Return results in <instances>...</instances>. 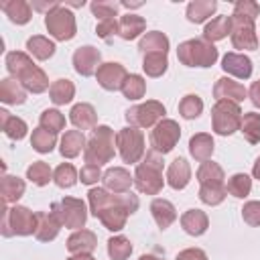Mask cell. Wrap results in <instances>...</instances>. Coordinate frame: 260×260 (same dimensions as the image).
Instances as JSON below:
<instances>
[{
    "label": "cell",
    "instance_id": "50",
    "mask_svg": "<svg viewBox=\"0 0 260 260\" xmlns=\"http://www.w3.org/2000/svg\"><path fill=\"white\" fill-rule=\"evenodd\" d=\"M242 219L248 225L258 228L260 225V201H246L242 207Z\"/></svg>",
    "mask_w": 260,
    "mask_h": 260
},
{
    "label": "cell",
    "instance_id": "12",
    "mask_svg": "<svg viewBox=\"0 0 260 260\" xmlns=\"http://www.w3.org/2000/svg\"><path fill=\"white\" fill-rule=\"evenodd\" d=\"M45 26L55 41H71L77 32L75 14L63 4L51 10L49 14H45Z\"/></svg>",
    "mask_w": 260,
    "mask_h": 260
},
{
    "label": "cell",
    "instance_id": "52",
    "mask_svg": "<svg viewBox=\"0 0 260 260\" xmlns=\"http://www.w3.org/2000/svg\"><path fill=\"white\" fill-rule=\"evenodd\" d=\"M104 177V173H102V169L98 167V165H83L81 167V171H79V181L83 183V185H93V183H98L100 179Z\"/></svg>",
    "mask_w": 260,
    "mask_h": 260
},
{
    "label": "cell",
    "instance_id": "45",
    "mask_svg": "<svg viewBox=\"0 0 260 260\" xmlns=\"http://www.w3.org/2000/svg\"><path fill=\"white\" fill-rule=\"evenodd\" d=\"M132 254V242L126 236H112L108 240V256L112 260H128Z\"/></svg>",
    "mask_w": 260,
    "mask_h": 260
},
{
    "label": "cell",
    "instance_id": "59",
    "mask_svg": "<svg viewBox=\"0 0 260 260\" xmlns=\"http://www.w3.org/2000/svg\"><path fill=\"white\" fill-rule=\"evenodd\" d=\"M138 260H165L162 256H156V254H142Z\"/></svg>",
    "mask_w": 260,
    "mask_h": 260
},
{
    "label": "cell",
    "instance_id": "10",
    "mask_svg": "<svg viewBox=\"0 0 260 260\" xmlns=\"http://www.w3.org/2000/svg\"><path fill=\"white\" fill-rule=\"evenodd\" d=\"M167 108L156 100H146L144 104H136L126 110L124 118L134 128H154L160 120H165Z\"/></svg>",
    "mask_w": 260,
    "mask_h": 260
},
{
    "label": "cell",
    "instance_id": "32",
    "mask_svg": "<svg viewBox=\"0 0 260 260\" xmlns=\"http://www.w3.org/2000/svg\"><path fill=\"white\" fill-rule=\"evenodd\" d=\"M217 10V2L215 0H193L187 4V20L189 22H205L207 18H211Z\"/></svg>",
    "mask_w": 260,
    "mask_h": 260
},
{
    "label": "cell",
    "instance_id": "51",
    "mask_svg": "<svg viewBox=\"0 0 260 260\" xmlns=\"http://www.w3.org/2000/svg\"><path fill=\"white\" fill-rule=\"evenodd\" d=\"M95 35L104 41H110V37L118 35V20L116 18H106V20H98L95 24Z\"/></svg>",
    "mask_w": 260,
    "mask_h": 260
},
{
    "label": "cell",
    "instance_id": "56",
    "mask_svg": "<svg viewBox=\"0 0 260 260\" xmlns=\"http://www.w3.org/2000/svg\"><path fill=\"white\" fill-rule=\"evenodd\" d=\"M248 98H250V102H252L256 108H260V79L254 81V83L250 85V89H248Z\"/></svg>",
    "mask_w": 260,
    "mask_h": 260
},
{
    "label": "cell",
    "instance_id": "6",
    "mask_svg": "<svg viewBox=\"0 0 260 260\" xmlns=\"http://www.w3.org/2000/svg\"><path fill=\"white\" fill-rule=\"evenodd\" d=\"M2 236H32L37 230V213L24 205H12L2 209Z\"/></svg>",
    "mask_w": 260,
    "mask_h": 260
},
{
    "label": "cell",
    "instance_id": "19",
    "mask_svg": "<svg viewBox=\"0 0 260 260\" xmlns=\"http://www.w3.org/2000/svg\"><path fill=\"white\" fill-rule=\"evenodd\" d=\"M61 221L53 211H37V230H35V238L39 242H53L59 236L61 230Z\"/></svg>",
    "mask_w": 260,
    "mask_h": 260
},
{
    "label": "cell",
    "instance_id": "20",
    "mask_svg": "<svg viewBox=\"0 0 260 260\" xmlns=\"http://www.w3.org/2000/svg\"><path fill=\"white\" fill-rule=\"evenodd\" d=\"M69 120L71 124L75 126V130H93L98 126V114H95V108L91 104H75L69 112Z\"/></svg>",
    "mask_w": 260,
    "mask_h": 260
},
{
    "label": "cell",
    "instance_id": "17",
    "mask_svg": "<svg viewBox=\"0 0 260 260\" xmlns=\"http://www.w3.org/2000/svg\"><path fill=\"white\" fill-rule=\"evenodd\" d=\"M102 181L104 189H108L110 193H128L134 185V175H130V171L124 167H112L104 173Z\"/></svg>",
    "mask_w": 260,
    "mask_h": 260
},
{
    "label": "cell",
    "instance_id": "16",
    "mask_svg": "<svg viewBox=\"0 0 260 260\" xmlns=\"http://www.w3.org/2000/svg\"><path fill=\"white\" fill-rule=\"evenodd\" d=\"M213 98L217 102L219 100H228V102L240 104V102H244L248 98V89L240 81H236L232 77H219L215 81V85H213Z\"/></svg>",
    "mask_w": 260,
    "mask_h": 260
},
{
    "label": "cell",
    "instance_id": "9",
    "mask_svg": "<svg viewBox=\"0 0 260 260\" xmlns=\"http://www.w3.org/2000/svg\"><path fill=\"white\" fill-rule=\"evenodd\" d=\"M256 18L240 14V12H232V45L234 49H242V51H256L258 49V35H256Z\"/></svg>",
    "mask_w": 260,
    "mask_h": 260
},
{
    "label": "cell",
    "instance_id": "41",
    "mask_svg": "<svg viewBox=\"0 0 260 260\" xmlns=\"http://www.w3.org/2000/svg\"><path fill=\"white\" fill-rule=\"evenodd\" d=\"M26 179H28L32 185H37V187H45V185H49V181L53 179V171H51V167H49L45 160H35V162L28 165V169H26Z\"/></svg>",
    "mask_w": 260,
    "mask_h": 260
},
{
    "label": "cell",
    "instance_id": "31",
    "mask_svg": "<svg viewBox=\"0 0 260 260\" xmlns=\"http://www.w3.org/2000/svg\"><path fill=\"white\" fill-rule=\"evenodd\" d=\"M0 126L10 140H22L28 132L26 122L18 116H12L8 110H0Z\"/></svg>",
    "mask_w": 260,
    "mask_h": 260
},
{
    "label": "cell",
    "instance_id": "47",
    "mask_svg": "<svg viewBox=\"0 0 260 260\" xmlns=\"http://www.w3.org/2000/svg\"><path fill=\"white\" fill-rule=\"evenodd\" d=\"M39 126L49 130V132H53V134H59L61 130H65V116L57 108L43 110V114L39 118Z\"/></svg>",
    "mask_w": 260,
    "mask_h": 260
},
{
    "label": "cell",
    "instance_id": "48",
    "mask_svg": "<svg viewBox=\"0 0 260 260\" xmlns=\"http://www.w3.org/2000/svg\"><path fill=\"white\" fill-rule=\"evenodd\" d=\"M228 195L225 185H201L199 187V199L205 205H219Z\"/></svg>",
    "mask_w": 260,
    "mask_h": 260
},
{
    "label": "cell",
    "instance_id": "5",
    "mask_svg": "<svg viewBox=\"0 0 260 260\" xmlns=\"http://www.w3.org/2000/svg\"><path fill=\"white\" fill-rule=\"evenodd\" d=\"M217 57H219L217 47L205 39L183 41L177 49V59L185 67H211L215 65Z\"/></svg>",
    "mask_w": 260,
    "mask_h": 260
},
{
    "label": "cell",
    "instance_id": "3",
    "mask_svg": "<svg viewBox=\"0 0 260 260\" xmlns=\"http://www.w3.org/2000/svg\"><path fill=\"white\" fill-rule=\"evenodd\" d=\"M134 185L144 195H158L162 191V154L154 152L152 148L144 154V158L136 165Z\"/></svg>",
    "mask_w": 260,
    "mask_h": 260
},
{
    "label": "cell",
    "instance_id": "2",
    "mask_svg": "<svg viewBox=\"0 0 260 260\" xmlns=\"http://www.w3.org/2000/svg\"><path fill=\"white\" fill-rule=\"evenodd\" d=\"M4 63H6V69H8L10 77H14L16 81H20L26 91H30V93H43V91H47L51 87L47 73L30 59L28 53L10 51V53H6Z\"/></svg>",
    "mask_w": 260,
    "mask_h": 260
},
{
    "label": "cell",
    "instance_id": "30",
    "mask_svg": "<svg viewBox=\"0 0 260 260\" xmlns=\"http://www.w3.org/2000/svg\"><path fill=\"white\" fill-rule=\"evenodd\" d=\"M169 37L160 30H148L140 37L138 41V51L142 55H148V53H169Z\"/></svg>",
    "mask_w": 260,
    "mask_h": 260
},
{
    "label": "cell",
    "instance_id": "4",
    "mask_svg": "<svg viewBox=\"0 0 260 260\" xmlns=\"http://www.w3.org/2000/svg\"><path fill=\"white\" fill-rule=\"evenodd\" d=\"M116 156V134L110 126L100 124L91 130V136L85 144L83 158L87 165H106Z\"/></svg>",
    "mask_w": 260,
    "mask_h": 260
},
{
    "label": "cell",
    "instance_id": "46",
    "mask_svg": "<svg viewBox=\"0 0 260 260\" xmlns=\"http://www.w3.org/2000/svg\"><path fill=\"white\" fill-rule=\"evenodd\" d=\"M203 112V100L197 93H187L185 98H181L179 102V114L185 120H195L199 118Z\"/></svg>",
    "mask_w": 260,
    "mask_h": 260
},
{
    "label": "cell",
    "instance_id": "14",
    "mask_svg": "<svg viewBox=\"0 0 260 260\" xmlns=\"http://www.w3.org/2000/svg\"><path fill=\"white\" fill-rule=\"evenodd\" d=\"M71 61H73V69L81 77H91V75L98 73V69L102 65V53L93 45H83V47L75 49Z\"/></svg>",
    "mask_w": 260,
    "mask_h": 260
},
{
    "label": "cell",
    "instance_id": "58",
    "mask_svg": "<svg viewBox=\"0 0 260 260\" xmlns=\"http://www.w3.org/2000/svg\"><path fill=\"white\" fill-rule=\"evenodd\" d=\"M252 175H254V179L260 181V156L256 158V162H254V167H252Z\"/></svg>",
    "mask_w": 260,
    "mask_h": 260
},
{
    "label": "cell",
    "instance_id": "54",
    "mask_svg": "<svg viewBox=\"0 0 260 260\" xmlns=\"http://www.w3.org/2000/svg\"><path fill=\"white\" fill-rule=\"evenodd\" d=\"M175 260H207V254L201 248H185L177 254Z\"/></svg>",
    "mask_w": 260,
    "mask_h": 260
},
{
    "label": "cell",
    "instance_id": "26",
    "mask_svg": "<svg viewBox=\"0 0 260 260\" xmlns=\"http://www.w3.org/2000/svg\"><path fill=\"white\" fill-rule=\"evenodd\" d=\"M85 144H87V140L81 130H65V134L59 142V152L65 158H75L81 154V150H85Z\"/></svg>",
    "mask_w": 260,
    "mask_h": 260
},
{
    "label": "cell",
    "instance_id": "40",
    "mask_svg": "<svg viewBox=\"0 0 260 260\" xmlns=\"http://www.w3.org/2000/svg\"><path fill=\"white\" fill-rule=\"evenodd\" d=\"M55 144H57V134H53V132H49V130H45L41 126L32 130V134H30V146L37 152L47 154V152H51L55 148Z\"/></svg>",
    "mask_w": 260,
    "mask_h": 260
},
{
    "label": "cell",
    "instance_id": "34",
    "mask_svg": "<svg viewBox=\"0 0 260 260\" xmlns=\"http://www.w3.org/2000/svg\"><path fill=\"white\" fill-rule=\"evenodd\" d=\"M24 181L20 177H14V175H4L2 177V183H0V193H2V201L8 205V203H14L24 195Z\"/></svg>",
    "mask_w": 260,
    "mask_h": 260
},
{
    "label": "cell",
    "instance_id": "55",
    "mask_svg": "<svg viewBox=\"0 0 260 260\" xmlns=\"http://www.w3.org/2000/svg\"><path fill=\"white\" fill-rule=\"evenodd\" d=\"M57 6H61V2H57V0H53V2H39V0H32V8H35V10H41V12H45V14H49V12L55 10Z\"/></svg>",
    "mask_w": 260,
    "mask_h": 260
},
{
    "label": "cell",
    "instance_id": "23",
    "mask_svg": "<svg viewBox=\"0 0 260 260\" xmlns=\"http://www.w3.org/2000/svg\"><path fill=\"white\" fill-rule=\"evenodd\" d=\"M213 138L211 134L207 132H197L191 136L189 140V154L197 160V162H205V160H211V154H213Z\"/></svg>",
    "mask_w": 260,
    "mask_h": 260
},
{
    "label": "cell",
    "instance_id": "42",
    "mask_svg": "<svg viewBox=\"0 0 260 260\" xmlns=\"http://www.w3.org/2000/svg\"><path fill=\"white\" fill-rule=\"evenodd\" d=\"M120 91L124 93L126 100H140L146 93V81L138 73H128V77H126V81H124Z\"/></svg>",
    "mask_w": 260,
    "mask_h": 260
},
{
    "label": "cell",
    "instance_id": "43",
    "mask_svg": "<svg viewBox=\"0 0 260 260\" xmlns=\"http://www.w3.org/2000/svg\"><path fill=\"white\" fill-rule=\"evenodd\" d=\"M53 181L57 187L61 189H69L79 181V173L75 171V167L71 162H61L55 171H53Z\"/></svg>",
    "mask_w": 260,
    "mask_h": 260
},
{
    "label": "cell",
    "instance_id": "1",
    "mask_svg": "<svg viewBox=\"0 0 260 260\" xmlns=\"http://www.w3.org/2000/svg\"><path fill=\"white\" fill-rule=\"evenodd\" d=\"M89 211L110 232H120L126 225L128 215L138 211V195L134 193H110L104 187H91L87 193Z\"/></svg>",
    "mask_w": 260,
    "mask_h": 260
},
{
    "label": "cell",
    "instance_id": "57",
    "mask_svg": "<svg viewBox=\"0 0 260 260\" xmlns=\"http://www.w3.org/2000/svg\"><path fill=\"white\" fill-rule=\"evenodd\" d=\"M67 260H93L91 254H71Z\"/></svg>",
    "mask_w": 260,
    "mask_h": 260
},
{
    "label": "cell",
    "instance_id": "24",
    "mask_svg": "<svg viewBox=\"0 0 260 260\" xmlns=\"http://www.w3.org/2000/svg\"><path fill=\"white\" fill-rule=\"evenodd\" d=\"M150 213H152V217H154V221H156V225H158L160 230H167V228L173 225L175 219H177V209H175V205H173L169 199H162V197H154V199H152V203H150Z\"/></svg>",
    "mask_w": 260,
    "mask_h": 260
},
{
    "label": "cell",
    "instance_id": "8",
    "mask_svg": "<svg viewBox=\"0 0 260 260\" xmlns=\"http://www.w3.org/2000/svg\"><path fill=\"white\" fill-rule=\"evenodd\" d=\"M116 148L124 162H128V165L140 162V158H144V154H146L144 132L134 126H126V128L118 130L116 132Z\"/></svg>",
    "mask_w": 260,
    "mask_h": 260
},
{
    "label": "cell",
    "instance_id": "22",
    "mask_svg": "<svg viewBox=\"0 0 260 260\" xmlns=\"http://www.w3.org/2000/svg\"><path fill=\"white\" fill-rule=\"evenodd\" d=\"M98 246V236L91 230H75L67 238V250L71 254H91Z\"/></svg>",
    "mask_w": 260,
    "mask_h": 260
},
{
    "label": "cell",
    "instance_id": "28",
    "mask_svg": "<svg viewBox=\"0 0 260 260\" xmlns=\"http://www.w3.org/2000/svg\"><path fill=\"white\" fill-rule=\"evenodd\" d=\"M0 8L14 24H26L32 18V6L26 0H4Z\"/></svg>",
    "mask_w": 260,
    "mask_h": 260
},
{
    "label": "cell",
    "instance_id": "33",
    "mask_svg": "<svg viewBox=\"0 0 260 260\" xmlns=\"http://www.w3.org/2000/svg\"><path fill=\"white\" fill-rule=\"evenodd\" d=\"M230 32H232V16L223 14V16L211 18V20L205 24V28H203V39L209 41V43H215V41L225 39Z\"/></svg>",
    "mask_w": 260,
    "mask_h": 260
},
{
    "label": "cell",
    "instance_id": "15",
    "mask_svg": "<svg viewBox=\"0 0 260 260\" xmlns=\"http://www.w3.org/2000/svg\"><path fill=\"white\" fill-rule=\"evenodd\" d=\"M128 77V71L122 63H116V61H108V63H102L98 73H95V79L100 83V87H104L106 91H118L122 89L124 81Z\"/></svg>",
    "mask_w": 260,
    "mask_h": 260
},
{
    "label": "cell",
    "instance_id": "21",
    "mask_svg": "<svg viewBox=\"0 0 260 260\" xmlns=\"http://www.w3.org/2000/svg\"><path fill=\"white\" fill-rule=\"evenodd\" d=\"M189 181H191V165L185 158H181V156L175 158L169 165V169H167V183H169V187L175 189V191H181V189H185L189 185Z\"/></svg>",
    "mask_w": 260,
    "mask_h": 260
},
{
    "label": "cell",
    "instance_id": "11",
    "mask_svg": "<svg viewBox=\"0 0 260 260\" xmlns=\"http://www.w3.org/2000/svg\"><path fill=\"white\" fill-rule=\"evenodd\" d=\"M51 211L69 230H81L87 221V207L83 199H77V197H63L61 201H55L51 205Z\"/></svg>",
    "mask_w": 260,
    "mask_h": 260
},
{
    "label": "cell",
    "instance_id": "49",
    "mask_svg": "<svg viewBox=\"0 0 260 260\" xmlns=\"http://www.w3.org/2000/svg\"><path fill=\"white\" fill-rule=\"evenodd\" d=\"M120 2H112V0H95L89 4V10L93 16H98L100 20H106V18H114L118 16V10H120Z\"/></svg>",
    "mask_w": 260,
    "mask_h": 260
},
{
    "label": "cell",
    "instance_id": "29",
    "mask_svg": "<svg viewBox=\"0 0 260 260\" xmlns=\"http://www.w3.org/2000/svg\"><path fill=\"white\" fill-rule=\"evenodd\" d=\"M144 30H146V20L138 14L128 12L118 20V35L124 41H134L136 37L144 35Z\"/></svg>",
    "mask_w": 260,
    "mask_h": 260
},
{
    "label": "cell",
    "instance_id": "37",
    "mask_svg": "<svg viewBox=\"0 0 260 260\" xmlns=\"http://www.w3.org/2000/svg\"><path fill=\"white\" fill-rule=\"evenodd\" d=\"M223 179H225L223 169L217 162H213V160H205L197 169L199 185H223Z\"/></svg>",
    "mask_w": 260,
    "mask_h": 260
},
{
    "label": "cell",
    "instance_id": "7",
    "mask_svg": "<svg viewBox=\"0 0 260 260\" xmlns=\"http://www.w3.org/2000/svg\"><path fill=\"white\" fill-rule=\"evenodd\" d=\"M242 116L244 114L240 110V104H234V102H228V100H219L211 108V128L219 136H230V134L240 130Z\"/></svg>",
    "mask_w": 260,
    "mask_h": 260
},
{
    "label": "cell",
    "instance_id": "18",
    "mask_svg": "<svg viewBox=\"0 0 260 260\" xmlns=\"http://www.w3.org/2000/svg\"><path fill=\"white\" fill-rule=\"evenodd\" d=\"M221 69L238 79H248L252 75V59L244 53H225L221 59Z\"/></svg>",
    "mask_w": 260,
    "mask_h": 260
},
{
    "label": "cell",
    "instance_id": "13",
    "mask_svg": "<svg viewBox=\"0 0 260 260\" xmlns=\"http://www.w3.org/2000/svg\"><path fill=\"white\" fill-rule=\"evenodd\" d=\"M179 138H181V126L175 120L165 118L150 132V148L158 154H167L177 146Z\"/></svg>",
    "mask_w": 260,
    "mask_h": 260
},
{
    "label": "cell",
    "instance_id": "36",
    "mask_svg": "<svg viewBox=\"0 0 260 260\" xmlns=\"http://www.w3.org/2000/svg\"><path fill=\"white\" fill-rule=\"evenodd\" d=\"M49 95L55 106H65L75 98V85L71 79H65V77L55 79L49 87Z\"/></svg>",
    "mask_w": 260,
    "mask_h": 260
},
{
    "label": "cell",
    "instance_id": "35",
    "mask_svg": "<svg viewBox=\"0 0 260 260\" xmlns=\"http://www.w3.org/2000/svg\"><path fill=\"white\" fill-rule=\"evenodd\" d=\"M55 43L51 41V39H47V37H43V35H32L28 41H26V51L35 57V59H39V61H47V59H51L53 55H55Z\"/></svg>",
    "mask_w": 260,
    "mask_h": 260
},
{
    "label": "cell",
    "instance_id": "44",
    "mask_svg": "<svg viewBox=\"0 0 260 260\" xmlns=\"http://www.w3.org/2000/svg\"><path fill=\"white\" fill-rule=\"evenodd\" d=\"M225 189H228L230 195H234V197H238V199H244V197H248L250 191H252V179H250L246 173H236V175H232V177L228 179Z\"/></svg>",
    "mask_w": 260,
    "mask_h": 260
},
{
    "label": "cell",
    "instance_id": "25",
    "mask_svg": "<svg viewBox=\"0 0 260 260\" xmlns=\"http://www.w3.org/2000/svg\"><path fill=\"white\" fill-rule=\"evenodd\" d=\"M0 102L8 106H20L26 102V89L14 77H4L0 79Z\"/></svg>",
    "mask_w": 260,
    "mask_h": 260
},
{
    "label": "cell",
    "instance_id": "53",
    "mask_svg": "<svg viewBox=\"0 0 260 260\" xmlns=\"http://www.w3.org/2000/svg\"><path fill=\"white\" fill-rule=\"evenodd\" d=\"M234 12H240V14H246V16L256 18L260 14V6L256 2H252V0H238L234 4Z\"/></svg>",
    "mask_w": 260,
    "mask_h": 260
},
{
    "label": "cell",
    "instance_id": "27",
    "mask_svg": "<svg viewBox=\"0 0 260 260\" xmlns=\"http://www.w3.org/2000/svg\"><path fill=\"white\" fill-rule=\"evenodd\" d=\"M181 228L189 236H203L207 232V228H209V217L201 209H187L181 215Z\"/></svg>",
    "mask_w": 260,
    "mask_h": 260
},
{
    "label": "cell",
    "instance_id": "38",
    "mask_svg": "<svg viewBox=\"0 0 260 260\" xmlns=\"http://www.w3.org/2000/svg\"><path fill=\"white\" fill-rule=\"evenodd\" d=\"M142 69L148 77H160L169 69V59L167 53H148L142 55Z\"/></svg>",
    "mask_w": 260,
    "mask_h": 260
},
{
    "label": "cell",
    "instance_id": "39",
    "mask_svg": "<svg viewBox=\"0 0 260 260\" xmlns=\"http://www.w3.org/2000/svg\"><path fill=\"white\" fill-rule=\"evenodd\" d=\"M240 132L244 134V138L250 144H258L260 142V114L258 112H246L242 116Z\"/></svg>",
    "mask_w": 260,
    "mask_h": 260
}]
</instances>
